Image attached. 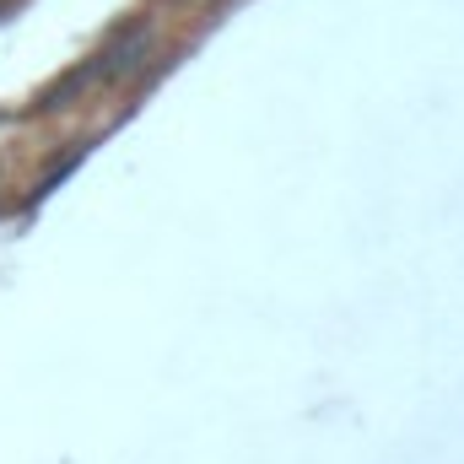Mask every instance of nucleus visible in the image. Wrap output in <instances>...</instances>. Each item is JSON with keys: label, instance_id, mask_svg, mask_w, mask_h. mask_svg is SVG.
<instances>
[{"label": "nucleus", "instance_id": "obj_1", "mask_svg": "<svg viewBox=\"0 0 464 464\" xmlns=\"http://www.w3.org/2000/svg\"><path fill=\"white\" fill-rule=\"evenodd\" d=\"M146 44H151V27H146V22H130V27H119L114 44L103 49V65H98V71H103L109 82L130 76V71H135V65L146 60Z\"/></svg>", "mask_w": 464, "mask_h": 464}, {"label": "nucleus", "instance_id": "obj_2", "mask_svg": "<svg viewBox=\"0 0 464 464\" xmlns=\"http://www.w3.org/2000/svg\"><path fill=\"white\" fill-rule=\"evenodd\" d=\"M92 76H98V65H76V71H71L65 82H54V87L44 92V109H65V103H71V98H76V92H82V87H87Z\"/></svg>", "mask_w": 464, "mask_h": 464}]
</instances>
